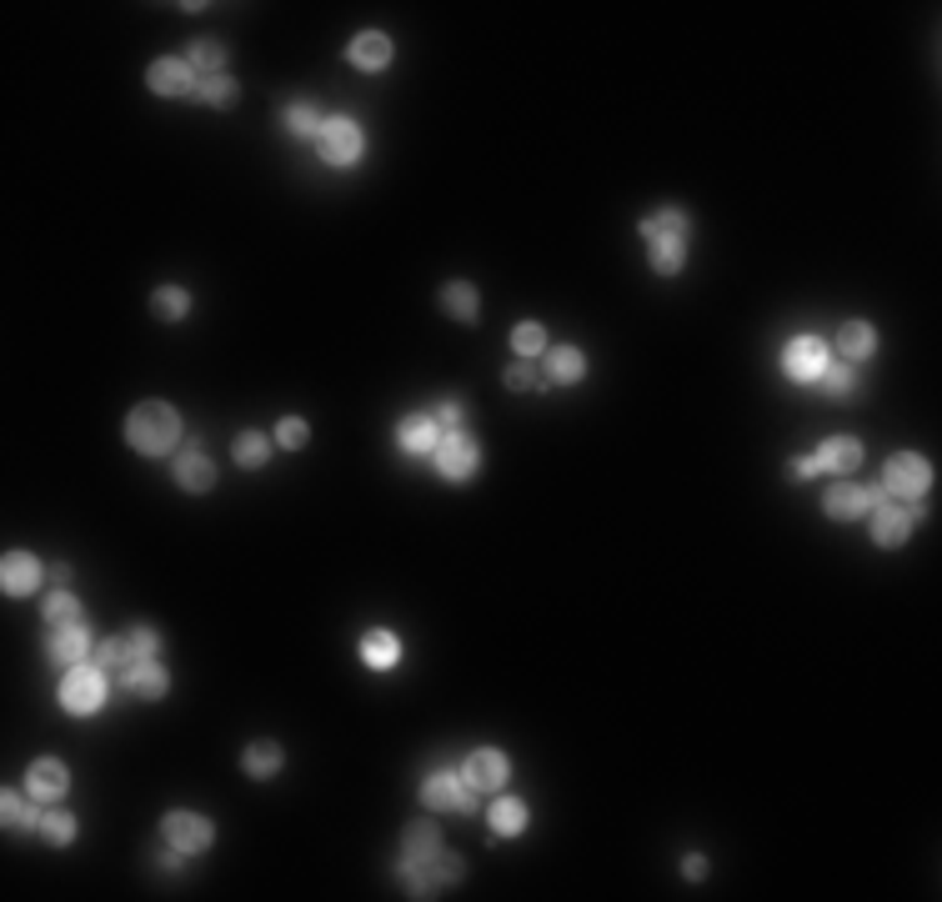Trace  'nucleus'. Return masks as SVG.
Here are the masks:
<instances>
[{
    "instance_id": "obj_1",
    "label": "nucleus",
    "mask_w": 942,
    "mask_h": 902,
    "mask_svg": "<svg viewBox=\"0 0 942 902\" xmlns=\"http://www.w3.org/2000/svg\"><path fill=\"white\" fill-rule=\"evenodd\" d=\"M637 231H641V241H647V251H652V271L657 276H677L682 266H687L692 216H687L682 206H667V211H657V216H647Z\"/></svg>"
},
{
    "instance_id": "obj_2",
    "label": "nucleus",
    "mask_w": 942,
    "mask_h": 902,
    "mask_svg": "<svg viewBox=\"0 0 942 902\" xmlns=\"http://www.w3.org/2000/svg\"><path fill=\"white\" fill-rule=\"evenodd\" d=\"M126 442H131V452H141V457H166V452H176V442H181V417H176V406L141 402L131 417H126Z\"/></svg>"
},
{
    "instance_id": "obj_3",
    "label": "nucleus",
    "mask_w": 942,
    "mask_h": 902,
    "mask_svg": "<svg viewBox=\"0 0 942 902\" xmlns=\"http://www.w3.org/2000/svg\"><path fill=\"white\" fill-rule=\"evenodd\" d=\"M461 873H467V863L446 848L436 852V857H427V863H396V877H402L406 898H442L451 882H461Z\"/></svg>"
},
{
    "instance_id": "obj_4",
    "label": "nucleus",
    "mask_w": 942,
    "mask_h": 902,
    "mask_svg": "<svg viewBox=\"0 0 942 902\" xmlns=\"http://www.w3.org/2000/svg\"><path fill=\"white\" fill-rule=\"evenodd\" d=\"M882 492L892 501H922L932 492V461L922 452H892L882 467Z\"/></svg>"
},
{
    "instance_id": "obj_5",
    "label": "nucleus",
    "mask_w": 942,
    "mask_h": 902,
    "mask_svg": "<svg viewBox=\"0 0 942 902\" xmlns=\"http://www.w3.org/2000/svg\"><path fill=\"white\" fill-rule=\"evenodd\" d=\"M316 156L327 161L331 170H352L356 161L367 156V136L352 116H327L321 120V136H316Z\"/></svg>"
},
{
    "instance_id": "obj_6",
    "label": "nucleus",
    "mask_w": 942,
    "mask_h": 902,
    "mask_svg": "<svg viewBox=\"0 0 942 902\" xmlns=\"http://www.w3.org/2000/svg\"><path fill=\"white\" fill-rule=\"evenodd\" d=\"M105 697H111V682H105V672L96 668V662H76V668H66V677H61V707H66L71 717H91V712H101Z\"/></svg>"
},
{
    "instance_id": "obj_7",
    "label": "nucleus",
    "mask_w": 942,
    "mask_h": 902,
    "mask_svg": "<svg viewBox=\"0 0 942 902\" xmlns=\"http://www.w3.org/2000/svg\"><path fill=\"white\" fill-rule=\"evenodd\" d=\"M161 842H170L176 852H186V857H201V852H211V842H216V823H211L206 812H166L161 817Z\"/></svg>"
},
{
    "instance_id": "obj_8",
    "label": "nucleus",
    "mask_w": 942,
    "mask_h": 902,
    "mask_svg": "<svg viewBox=\"0 0 942 902\" xmlns=\"http://www.w3.org/2000/svg\"><path fill=\"white\" fill-rule=\"evenodd\" d=\"M827 367H832V352H827L823 336H792L782 346V371H787V381H798V386L823 381Z\"/></svg>"
},
{
    "instance_id": "obj_9",
    "label": "nucleus",
    "mask_w": 942,
    "mask_h": 902,
    "mask_svg": "<svg viewBox=\"0 0 942 902\" xmlns=\"http://www.w3.org/2000/svg\"><path fill=\"white\" fill-rule=\"evenodd\" d=\"M917 522H922L917 501H892V497H882V501L873 507V542H877V547H903L907 536L917 532Z\"/></svg>"
},
{
    "instance_id": "obj_10",
    "label": "nucleus",
    "mask_w": 942,
    "mask_h": 902,
    "mask_svg": "<svg viewBox=\"0 0 942 902\" xmlns=\"http://www.w3.org/2000/svg\"><path fill=\"white\" fill-rule=\"evenodd\" d=\"M432 461H436V471H442L446 482H471V477H476V467H482V446L471 442L467 432H442Z\"/></svg>"
},
{
    "instance_id": "obj_11",
    "label": "nucleus",
    "mask_w": 942,
    "mask_h": 902,
    "mask_svg": "<svg viewBox=\"0 0 942 902\" xmlns=\"http://www.w3.org/2000/svg\"><path fill=\"white\" fill-rule=\"evenodd\" d=\"M421 808L427 812H476V792L467 787V777L461 772H432L427 783H421Z\"/></svg>"
},
{
    "instance_id": "obj_12",
    "label": "nucleus",
    "mask_w": 942,
    "mask_h": 902,
    "mask_svg": "<svg viewBox=\"0 0 942 902\" xmlns=\"http://www.w3.org/2000/svg\"><path fill=\"white\" fill-rule=\"evenodd\" d=\"M461 777H467L471 792H501V787L511 783V762L501 747H476V752H467V762H461Z\"/></svg>"
},
{
    "instance_id": "obj_13",
    "label": "nucleus",
    "mask_w": 942,
    "mask_h": 902,
    "mask_svg": "<svg viewBox=\"0 0 942 902\" xmlns=\"http://www.w3.org/2000/svg\"><path fill=\"white\" fill-rule=\"evenodd\" d=\"M26 792H30V802H40V808H55V802L71 792V767L61 758H36L26 767Z\"/></svg>"
},
{
    "instance_id": "obj_14",
    "label": "nucleus",
    "mask_w": 942,
    "mask_h": 902,
    "mask_svg": "<svg viewBox=\"0 0 942 902\" xmlns=\"http://www.w3.org/2000/svg\"><path fill=\"white\" fill-rule=\"evenodd\" d=\"M145 86L156 96H196V86H201V76H196V66L191 61H181V55H166V61H156V66L145 71Z\"/></svg>"
},
{
    "instance_id": "obj_15",
    "label": "nucleus",
    "mask_w": 942,
    "mask_h": 902,
    "mask_svg": "<svg viewBox=\"0 0 942 902\" xmlns=\"http://www.w3.org/2000/svg\"><path fill=\"white\" fill-rule=\"evenodd\" d=\"M120 693L141 697V702H161V697L170 693V672L161 668L156 657H136L131 668L120 672Z\"/></svg>"
},
{
    "instance_id": "obj_16",
    "label": "nucleus",
    "mask_w": 942,
    "mask_h": 902,
    "mask_svg": "<svg viewBox=\"0 0 942 902\" xmlns=\"http://www.w3.org/2000/svg\"><path fill=\"white\" fill-rule=\"evenodd\" d=\"M40 576H46V567H40L36 551H5V562H0V587H5V597H30V592L40 587Z\"/></svg>"
},
{
    "instance_id": "obj_17",
    "label": "nucleus",
    "mask_w": 942,
    "mask_h": 902,
    "mask_svg": "<svg viewBox=\"0 0 942 902\" xmlns=\"http://www.w3.org/2000/svg\"><path fill=\"white\" fill-rule=\"evenodd\" d=\"M51 662L55 668H76V662H91V627L86 622H66V627H51Z\"/></svg>"
},
{
    "instance_id": "obj_18",
    "label": "nucleus",
    "mask_w": 942,
    "mask_h": 902,
    "mask_svg": "<svg viewBox=\"0 0 942 902\" xmlns=\"http://www.w3.org/2000/svg\"><path fill=\"white\" fill-rule=\"evenodd\" d=\"M436 442H442V427H436L432 411H417V417H406L396 427V446H402L406 457H432Z\"/></svg>"
},
{
    "instance_id": "obj_19",
    "label": "nucleus",
    "mask_w": 942,
    "mask_h": 902,
    "mask_svg": "<svg viewBox=\"0 0 942 902\" xmlns=\"http://www.w3.org/2000/svg\"><path fill=\"white\" fill-rule=\"evenodd\" d=\"M176 486L191 492V497H206L211 486H216V467H211V457L201 452V442H191V452L176 457Z\"/></svg>"
},
{
    "instance_id": "obj_20",
    "label": "nucleus",
    "mask_w": 942,
    "mask_h": 902,
    "mask_svg": "<svg viewBox=\"0 0 942 902\" xmlns=\"http://www.w3.org/2000/svg\"><path fill=\"white\" fill-rule=\"evenodd\" d=\"M823 511L832 522H857L873 511V486H852V482H838L832 492L823 497Z\"/></svg>"
},
{
    "instance_id": "obj_21",
    "label": "nucleus",
    "mask_w": 942,
    "mask_h": 902,
    "mask_svg": "<svg viewBox=\"0 0 942 902\" xmlns=\"http://www.w3.org/2000/svg\"><path fill=\"white\" fill-rule=\"evenodd\" d=\"M812 467H817V477L823 471H857L863 467V442L857 436H827L823 446H817V457H812Z\"/></svg>"
},
{
    "instance_id": "obj_22",
    "label": "nucleus",
    "mask_w": 942,
    "mask_h": 902,
    "mask_svg": "<svg viewBox=\"0 0 942 902\" xmlns=\"http://www.w3.org/2000/svg\"><path fill=\"white\" fill-rule=\"evenodd\" d=\"M442 852V833H436L432 817H417V823L402 827V857L396 863H427Z\"/></svg>"
},
{
    "instance_id": "obj_23",
    "label": "nucleus",
    "mask_w": 942,
    "mask_h": 902,
    "mask_svg": "<svg viewBox=\"0 0 942 902\" xmlns=\"http://www.w3.org/2000/svg\"><path fill=\"white\" fill-rule=\"evenodd\" d=\"M346 55H352L356 71H386L396 51H392V36H381V30H361V36L352 40V51H346Z\"/></svg>"
},
{
    "instance_id": "obj_24",
    "label": "nucleus",
    "mask_w": 942,
    "mask_h": 902,
    "mask_svg": "<svg viewBox=\"0 0 942 902\" xmlns=\"http://www.w3.org/2000/svg\"><path fill=\"white\" fill-rule=\"evenodd\" d=\"M587 377V352L582 346H547V381L551 386H576Z\"/></svg>"
},
{
    "instance_id": "obj_25",
    "label": "nucleus",
    "mask_w": 942,
    "mask_h": 902,
    "mask_svg": "<svg viewBox=\"0 0 942 902\" xmlns=\"http://www.w3.org/2000/svg\"><path fill=\"white\" fill-rule=\"evenodd\" d=\"M361 662H367V668H377V672L396 668V662H402V637H396V632H386V627L367 632V637H361Z\"/></svg>"
},
{
    "instance_id": "obj_26",
    "label": "nucleus",
    "mask_w": 942,
    "mask_h": 902,
    "mask_svg": "<svg viewBox=\"0 0 942 902\" xmlns=\"http://www.w3.org/2000/svg\"><path fill=\"white\" fill-rule=\"evenodd\" d=\"M442 312L451 316V321H476L482 316V296H476V287L471 281H446L442 287Z\"/></svg>"
},
{
    "instance_id": "obj_27",
    "label": "nucleus",
    "mask_w": 942,
    "mask_h": 902,
    "mask_svg": "<svg viewBox=\"0 0 942 902\" xmlns=\"http://www.w3.org/2000/svg\"><path fill=\"white\" fill-rule=\"evenodd\" d=\"M281 762H287V752L276 742H251L246 752H241V772H246L251 783H266V777H276L281 772Z\"/></svg>"
},
{
    "instance_id": "obj_28",
    "label": "nucleus",
    "mask_w": 942,
    "mask_h": 902,
    "mask_svg": "<svg viewBox=\"0 0 942 902\" xmlns=\"http://www.w3.org/2000/svg\"><path fill=\"white\" fill-rule=\"evenodd\" d=\"M486 823H492V837H517L526 823H532V812H526L522 798H497L492 812H486Z\"/></svg>"
},
{
    "instance_id": "obj_29",
    "label": "nucleus",
    "mask_w": 942,
    "mask_h": 902,
    "mask_svg": "<svg viewBox=\"0 0 942 902\" xmlns=\"http://www.w3.org/2000/svg\"><path fill=\"white\" fill-rule=\"evenodd\" d=\"M838 352H842V361H867V356L877 352L873 321H848V327L838 331Z\"/></svg>"
},
{
    "instance_id": "obj_30",
    "label": "nucleus",
    "mask_w": 942,
    "mask_h": 902,
    "mask_svg": "<svg viewBox=\"0 0 942 902\" xmlns=\"http://www.w3.org/2000/svg\"><path fill=\"white\" fill-rule=\"evenodd\" d=\"M91 662L105 672V677H111V672H116V677H120V672H126V668H131V662H136V647H131V637H105L101 647H96V652H91Z\"/></svg>"
},
{
    "instance_id": "obj_31",
    "label": "nucleus",
    "mask_w": 942,
    "mask_h": 902,
    "mask_svg": "<svg viewBox=\"0 0 942 902\" xmlns=\"http://www.w3.org/2000/svg\"><path fill=\"white\" fill-rule=\"evenodd\" d=\"M231 457H236V467H246V471L266 467V461H271V436L266 432H241L236 436V446H231Z\"/></svg>"
},
{
    "instance_id": "obj_32",
    "label": "nucleus",
    "mask_w": 942,
    "mask_h": 902,
    "mask_svg": "<svg viewBox=\"0 0 942 902\" xmlns=\"http://www.w3.org/2000/svg\"><path fill=\"white\" fill-rule=\"evenodd\" d=\"M76 817L71 812H40V823H36V837L40 842H51V848H71L76 842Z\"/></svg>"
},
{
    "instance_id": "obj_33",
    "label": "nucleus",
    "mask_w": 942,
    "mask_h": 902,
    "mask_svg": "<svg viewBox=\"0 0 942 902\" xmlns=\"http://www.w3.org/2000/svg\"><path fill=\"white\" fill-rule=\"evenodd\" d=\"M321 120H327V116H321L311 101H291L287 116H281V126H287L291 136H302V141H306V136H321Z\"/></svg>"
},
{
    "instance_id": "obj_34",
    "label": "nucleus",
    "mask_w": 942,
    "mask_h": 902,
    "mask_svg": "<svg viewBox=\"0 0 942 902\" xmlns=\"http://www.w3.org/2000/svg\"><path fill=\"white\" fill-rule=\"evenodd\" d=\"M186 61L196 66V76H221L231 55H226L221 40H211V36H206V40H196V46H191V55H186Z\"/></svg>"
},
{
    "instance_id": "obj_35",
    "label": "nucleus",
    "mask_w": 942,
    "mask_h": 902,
    "mask_svg": "<svg viewBox=\"0 0 942 902\" xmlns=\"http://www.w3.org/2000/svg\"><path fill=\"white\" fill-rule=\"evenodd\" d=\"M547 327H542V321H517V327H511V352L517 356H547Z\"/></svg>"
},
{
    "instance_id": "obj_36",
    "label": "nucleus",
    "mask_w": 942,
    "mask_h": 902,
    "mask_svg": "<svg viewBox=\"0 0 942 902\" xmlns=\"http://www.w3.org/2000/svg\"><path fill=\"white\" fill-rule=\"evenodd\" d=\"M151 312H156L161 321H181V316H191V291H181V287L151 291Z\"/></svg>"
},
{
    "instance_id": "obj_37",
    "label": "nucleus",
    "mask_w": 942,
    "mask_h": 902,
    "mask_svg": "<svg viewBox=\"0 0 942 902\" xmlns=\"http://www.w3.org/2000/svg\"><path fill=\"white\" fill-rule=\"evenodd\" d=\"M196 96H201V101H206V105H221V111H226V105H236V96H241V86H236V80L221 71V76H201Z\"/></svg>"
},
{
    "instance_id": "obj_38",
    "label": "nucleus",
    "mask_w": 942,
    "mask_h": 902,
    "mask_svg": "<svg viewBox=\"0 0 942 902\" xmlns=\"http://www.w3.org/2000/svg\"><path fill=\"white\" fill-rule=\"evenodd\" d=\"M46 622H51V627H66V622H80V601L71 597V587H55L51 597H46Z\"/></svg>"
},
{
    "instance_id": "obj_39",
    "label": "nucleus",
    "mask_w": 942,
    "mask_h": 902,
    "mask_svg": "<svg viewBox=\"0 0 942 902\" xmlns=\"http://www.w3.org/2000/svg\"><path fill=\"white\" fill-rule=\"evenodd\" d=\"M0 812H5V827H11V833H21V827L36 833V823H40V812H30L21 792H5V798H0Z\"/></svg>"
},
{
    "instance_id": "obj_40",
    "label": "nucleus",
    "mask_w": 942,
    "mask_h": 902,
    "mask_svg": "<svg viewBox=\"0 0 942 902\" xmlns=\"http://www.w3.org/2000/svg\"><path fill=\"white\" fill-rule=\"evenodd\" d=\"M823 381H827V396H832V402H848L852 386H857V371H852V361H838V367L823 371Z\"/></svg>"
},
{
    "instance_id": "obj_41",
    "label": "nucleus",
    "mask_w": 942,
    "mask_h": 902,
    "mask_svg": "<svg viewBox=\"0 0 942 902\" xmlns=\"http://www.w3.org/2000/svg\"><path fill=\"white\" fill-rule=\"evenodd\" d=\"M306 436H311V427H306L302 417H281V421H276V446H281V452H302Z\"/></svg>"
},
{
    "instance_id": "obj_42",
    "label": "nucleus",
    "mask_w": 942,
    "mask_h": 902,
    "mask_svg": "<svg viewBox=\"0 0 942 902\" xmlns=\"http://www.w3.org/2000/svg\"><path fill=\"white\" fill-rule=\"evenodd\" d=\"M432 417H436V427H442V432H461V417H467V406H461L457 396H446V402L436 406Z\"/></svg>"
},
{
    "instance_id": "obj_43",
    "label": "nucleus",
    "mask_w": 942,
    "mask_h": 902,
    "mask_svg": "<svg viewBox=\"0 0 942 902\" xmlns=\"http://www.w3.org/2000/svg\"><path fill=\"white\" fill-rule=\"evenodd\" d=\"M126 637H131L136 657H156V652H161V632H156V627H145V622H141V627H131Z\"/></svg>"
},
{
    "instance_id": "obj_44",
    "label": "nucleus",
    "mask_w": 942,
    "mask_h": 902,
    "mask_svg": "<svg viewBox=\"0 0 942 902\" xmlns=\"http://www.w3.org/2000/svg\"><path fill=\"white\" fill-rule=\"evenodd\" d=\"M511 386V392H532L537 386V371L526 367V361H517V367H507V377H501Z\"/></svg>"
},
{
    "instance_id": "obj_45",
    "label": "nucleus",
    "mask_w": 942,
    "mask_h": 902,
    "mask_svg": "<svg viewBox=\"0 0 942 902\" xmlns=\"http://www.w3.org/2000/svg\"><path fill=\"white\" fill-rule=\"evenodd\" d=\"M787 477H792V482H812V477H817V467H812V457H798L792 467H787Z\"/></svg>"
},
{
    "instance_id": "obj_46",
    "label": "nucleus",
    "mask_w": 942,
    "mask_h": 902,
    "mask_svg": "<svg viewBox=\"0 0 942 902\" xmlns=\"http://www.w3.org/2000/svg\"><path fill=\"white\" fill-rule=\"evenodd\" d=\"M682 873H687V877H706V857H687V863H682Z\"/></svg>"
},
{
    "instance_id": "obj_47",
    "label": "nucleus",
    "mask_w": 942,
    "mask_h": 902,
    "mask_svg": "<svg viewBox=\"0 0 942 902\" xmlns=\"http://www.w3.org/2000/svg\"><path fill=\"white\" fill-rule=\"evenodd\" d=\"M51 582H55V587H71V567L55 562V567H51Z\"/></svg>"
}]
</instances>
